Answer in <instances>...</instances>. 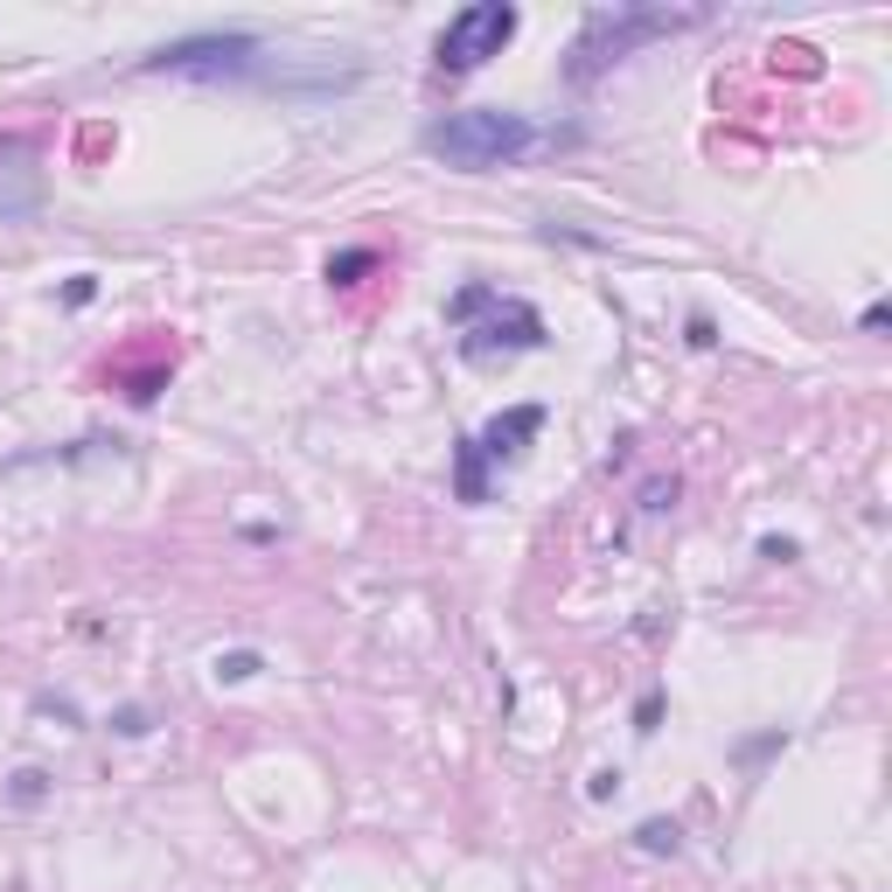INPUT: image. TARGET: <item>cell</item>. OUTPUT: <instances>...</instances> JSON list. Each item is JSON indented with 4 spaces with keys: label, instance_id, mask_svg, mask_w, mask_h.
<instances>
[{
    "label": "cell",
    "instance_id": "d6986e66",
    "mask_svg": "<svg viewBox=\"0 0 892 892\" xmlns=\"http://www.w3.org/2000/svg\"><path fill=\"white\" fill-rule=\"evenodd\" d=\"M655 725H663V691H648V697L635 704V732H642V740H648Z\"/></svg>",
    "mask_w": 892,
    "mask_h": 892
},
{
    "label": "cell",
    "instance_id": "3957f363",
    "mask_svg": "<svg viewBox=\"0 0 892 892\" xmlns=\"http://www.w3.org/2000/svg\"><path fill=\"white\" fill-rule=\"evenodd\" d=\"M140 70L147 77H196V85H258V77L272 85V57L251 29H209V36L161 42Z\"/></svg>",
    "mask_w": 892,
    "mask_h": 892
},
{
    "label": "cell",
    "instance_id": "ac0fdd59",
    "mask_svg": "<svg viewBox=\"0 0 892 892\" xmlns=\"http://www.w3.org/2000/svg\"><path fill=\"white\" fill-rule=\"evenodd\" d=\"M760 558H767V565H795L802 544H795V537H760Z\"/></svg>",
    "mask_w": 892,
    "mask_h": 892
},
{
    "label": "cell",
    "instance_id": "5b68a950",
    "mask_svg": "<svg viewBox=\"0 0 892 892\" xmlns=\"http://www.w3.org/2000/svg\"><path fill=\"white\" fill-rule=\"evenodd\" d=\"M551 343V328H544V314L531 300H516V294H495L475 321L460 328V356L467 363H488V356H531Z\"/></svg>",
    "mask_w": 892,
    "mask_h": 892
},
{
    "label": "cell",
    "instance_id": "4fadbf2b",
    "mask_svg": "<svg viewBox=\"0 0 892 892\" xmlns=\"http://www.w3.org/2000/svg\"><path fill=\"white\" fill-rule=\"evenodd\" d=\"M258 670H266V655H258V648H224L217 655V684H245V676H258Z\"/></svg>",
    "mask_w": 892,
    "mask_h": 892
},
{
    "label": "cell",
    "instance_id": "8fae6325",
    "mask_svg": "<svg viewBox=\"0 0 892 892\" xmlns=\"http://www.w3.org/2000/svg\"><path fill=\"white\" fill-rule=\"evenodd\" d=\"M495 294H503V286H488V279H467L460 294L446 300V321H454V328H467V321H475V314H482V307H488Z\"/></svg>",
    "mask_w": 892,
    "mask_h": 892
},
{
    "label": "cell",
    "instance_id": "e0dca14e",
    "mask_svg": "<svg viewBox=\"0 0 892 892\" xmlns=\"http://www.w3.org/2000/svg\"><path fill=\"white\" fill-rule=\"evenodd\" d=\"M781 746H789V732L774 725V732H760V740H746V746L732 753V760H740V767H753V760H767V753H781Z\"/></svg>",
    "mask_w": 892,
    "mask_h": 892
},
{
    "label": "cell",
    "instance_id": "603a6c76",
    "mask_svg": "<svg viewBox=\"0 0 892 892\" xmlns=\"http://www.w3.org/2000/svg\"><path fill=\"white\" fill-rule=\"evenodd\" d=\"M614 789H621V767H599V774L586 781V795H593V802H607Z\"/></svg>",
    "mask_w": 892,
    "mask_h": 892
},
{
    "label": "cell",
    "instance_id": "8992f818",
    "mask_svg": "<svg viewBox=\"0 0 892 892\" xmlns=\"http://www.w3.org/2000/svg\"><path fill=\"white\" fill-rule=\"evenodd\" d=\"M42 209V153L21 133H0V224H21Z\"/></svg>",
    "mask_w": 892,
    "mask_h": 892
},
{
    "label": "cell",
    "instance_id": "cb8c5ba5",
    "mask_svg": "<svg viewBox=\"0 0 892 892\" xmlns=\"http://www.w3.org/2000/svg\"><path fill=\"white\" fill-rule=\"evenodd\" d=\"M718 343V328H712V314H691V349H712Z\"/></svg>",
    "mask_w": 892,
    "mask_h": 892
},
{
    "label": "cell",
    "instance_id": "9c48e42d",
    "mask_svg": "<svg viewBox=\"0 0 892 892\" xmlns=\"http://www.w3.org/2000/svg\"><path fill=\"white\" fill-rule=\"evenodd\" d=\"M370 272H384V251H377V245H349V251H335V258H328V286H335V294L363 286Z\"/></svg>",
    "mask_w": 892,
    "mask_h": 892
},
{
    "label": "cell",
    "instance_id": "2e32d148",
    "mask_svg": "<svg viewBox=\"0 0 892 892\" xmlns=\"http://www.w3.org/2000/svg\"><path fill=\"white\" fill-rule=\"evenodd\" d=\"M112 732H119V740H147V732H153L147 704H119V712H112Z\"/></svg>",
    "mask_w": 892,
    "mask_h": 892
},
{
    "label": "cell",
    "instance_id": "ffe728a7",
    "mask_svg": "<svg viewBox=\"0 0 892 892\" xmlns=\"http://www.w3.org/2000/svg\"><path fill=\"white\" fill-rule=\"evenodd\" d=\"M885 328H892V307L885 300H872V307L858 314V335H885Z\"/></svg>",
    "mask_w": 892,
    "mask_h": 892
},
{
    "label": "cell",
    "instance_id": "7402d4cb",
    "mask_svg": "<svg viewBox=\"0 0 892 892\" xmlns=\"http://www.w3.org/2000/svg\"><path fill=\"white\" fill-rule=\"evenodd\" d=\"M36 712H49V718H63V725H85V718H77V704H70V697H36Z\"/></svg>",
    "mask_w": 892,
    "mask_h": 892
},
{
    "label": "cell",
    "instance_id": "7c38bea8",
    "mask_svg": "<svg viewBox=\"0 0 892 892\" xmlns=\"http://www.w3.org/2000/svg\"><path fill=\"white\" fill-rule=\"evenodd\" d=\"M676 495H684V482H676V475H655V482H642L635 509H642V516H663V509H676Z\"/></svg>",
    "mask_w": 892,
    "mask_h": 892
},
{
    "label": "cell",
    "instance_id": "9a60e30c",
    "mask_svg": "<svg viewBox=\"0 0 892 892\" xmlns=\"http://www.w3.org/2000/svg\"><path fill=\"white\" fill-rule=\"evenodd\" d=\"M161 390H168V363H153V370H133V377H126V398H133V405H153Z\"/></svg>",
    "mask_w": 892,
    "mask_h": 892
},
{
    "label": "cell",
    "instance_id": "6da1fadb",
    "mask_svg": "<svg viewBox=\"0 0 892 892\" xmlns=\"http://www.w3.org/2000/svg\"><path fill=\"white\" fill-rule=\"evenodd\" d=\"M558 140L572 147V140H579V126H572V133H544L531 112H509V105H467V112H446V119H433L426 133H418V147H426L433 161L460 168V175L516 168V161H531V153L558 147Z\"/></svg>",
    "mask_w": 892,
    "mask_h": 892
},
{
    "label": "cell",
    "instance_id": "ba28073f",
    "mask_svg": "<svg viewBox=\"0 0 892 892\" xmlns=\"http://www.w3.org/2000/svg\"><path fill=\"white\" fill-rule=\"evenodd\" d=\"M454 495H460L467 509H482V503H488V460H482L475 433H460V439H454Z\"/></svg>",
    "mask_w": 892,
    "mask_h": 892
},
{
    "label": "cell",
    "instance_id": "52a82bcc",
    "mask_svg": "<svg viewBox=\"0 0 892 892\" xmlns=\"http://www.w3.org/2000/svg\"><path fill=\"white\" fill-rule=\"evenodd\" d=\"M544 418H551L544 405H509V412H495L488 426L475 433V446H482V460H488V467H516L523 454H531V439L544 433Z\"/></svg>",
    "mask_w": 892,
    "mask_h": 892
},
{
    "label": "cell",
    "instance_id": "277c9868",
    "mask_svg": "<svg viewBox=\"0 0 892 892\" xmlns=\"http://www.w3.org/2000/svg\"><path fill=\"white\" fill-rule=\"evenodd\" d=\"M516 29H523V14L509 8V0H475V8H460V14L439 29V42H433L439 77H467V70H482L488 57H503V49L516 42Z\"/></svg>",
    "mask_w": 892,
    "mask_h": 892
},
{
    "label": "cell",
    "instance_id": "5bb4252c",
    "mask_svg": "<svg viewBox=\"0 0 892 892\" xmlns=\"http://www.w3.org/2000/svg\"><path fill=\"white\" fill-rule=\"evenodd\" d=\"M42 795H49V774H42V767H14V774H8V802H14V809H36Z\"/></svg>",
    "mask_w": 892,
    "mask_h": 892
},
{
    "label": "cell",
    "instance_id": "30bf717a",
    "mask_svg": "<svg viewBox=\"0 0 892 892\" xmlns=\"http://www.w3.org/2000/svg\"><path fill=\"white\" fill-rule=\"evenodd\" d=\"M635 844L648 858H676L684 851V830H676V816H648V823H635Z\"/></svg>",
    "mask_w": 892,
    "mask_h": 892
},
{
    "label": "cell",
    "instance_id": "44dd1931",
    "mask_svg": "<svg viewBox=\"0 0 892 892\" xmlns=\"http://www.w3.org/2000/svg\"><path fill=\"white\" fill-rule=\"evenodd\" d=\"M91 294H98V279H91V272H77V279L63 286V307H91Z\"/></svg>",
    "mask_w": 892,
    "mask_h": 892
},
{
    "label": "cell",
    "instance_id": "7a4b0ae2",
    "mask_svg": "<svg viewBox=\"0 0 892 892\" xmlns=\"http://www.w3.org/2000/svg\"><path fill=\"white\" fill-rule=\"evenodd\" d=\"M697 21H704L697 8H593V14L579 21V36H572L558 77L586 91V85H599L614 63L635 57V49L663 42V36H676V29H697Z\"/></svg>",
    "mask_w": 892,
    "mask_h": 892
}]
</instances>
